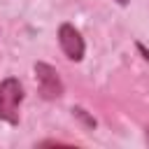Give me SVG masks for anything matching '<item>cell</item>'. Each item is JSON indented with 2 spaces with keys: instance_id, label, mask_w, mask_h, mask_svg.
I'll return each mask as SVG.
<instances>
[{
  "instance_id": "3957f363",
  "label": "cell",
  "mask_w": 149,
  "mask_h": 149,
  "mask_svg": "<svg viewBox=\"0 0 149 149\" xmlns=\"http://www.w3.org/2000/svg\"><path fill=\"white\" fill-rule=\"evenodd\" d=\"M58 44L63 49V54L70 58V61H81L84 58V51H86V44H84V37L81 33L72 26V23H61L58 28Z\"/></svg>"
},
{
  "instance_id": "52a82bcc",
  "label": "cell",
  "mask_w": 149,
  "mask_h": 149,
  "mask_svg": "<svg viewBox=\"0 0 149 149\" xmlns=\"http://www.w3.org/2000/svg\"><path fill=\"white\" fill-rule=\"evenodd\" d=\"M144 130H147V133H144V135H147V142H149V126H147V128H144Z\"/></svg>"
},
{
  "instance_id": "6da1fadb",
  "label": "cell",
  "mask_w": 149,
  "mask_h": 149,
  "mask_svg": "<svg viewBox=\"0 0 149 149\" xmlns=\"http://www.w3.org/2000/svg\"><path fill=\"white\" fill-rule=\"evenodd\" d=\"M21 102L23 86L16 77H5L0 81V119L9 126H19L21 121Z\"/></svg>"
},
{
  "instance_id": "277c9868",
  "label": "cell",
  "mask_w": 149,
  "mask_h": 149,
  "mask_svg": "<svg viewBox=\"0 0 149 149\" xmlns=\"http://www.w3.org/2000/svg\"><path fill=\"white\" fill-rule=\"evenodd\" d=\"M72 112H74L77 116H81V119H84V121H86V123H88L91 128H95V119H91V116H86V114H84V109H79V107H74Z\"/></svg>"
},
{
  "instance_id": "5b68a950",
  "label": "cell",
  "mask_w": 149,
  "mask_h": 149,
  "mask_svg": "<svg viewBox=\"0 0 149 149\" xmlns=\"http://www.w3.org/2000/svg\"><path fill=\"white\" fill-rule=\"evenodd\" d=\"M137 51H140V54L144 56V61H149V51H147V49H144V47H142L140 42H137Z\"/></svg>"
},
{
  "instance_id": "8992f818",
  "label": "cell",
  "mask_w": 149,
  "mask_h": 149,
  "mask_svg": "<svg viewBox=\"0 0 149 149\" xmlns=\"http://www.w3.org/2000/svg\"><path fill=\"white\" fill-rule=\"evenodd\" d=\"M116 2H119V5H121V7H126V5H128V2H130V0H116Z\"/></svg>"
},
{
  "instance_id": "7a4b0ae2",
  "label": "cell",
  "mask_w": 149,
  "mask_h": 149,
  "mask_svg": "<svg viewBox=\"0 0 149 149\" xmlns=\"http://www.w3.org/2000/svg\"><path fill=\"white\" fill-rule=\"evenodd\" d=\"M35 81H37V91L44 100H56L65 91L56 68H51L49 63H42V61L35 63Z\"/></svg>"
}]
</instances>
